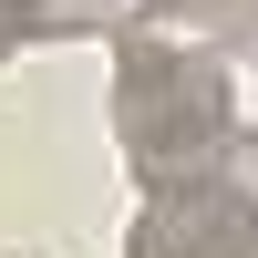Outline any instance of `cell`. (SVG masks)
I'll return each instance as SVG.
<instances>
[{
  "instance_id": "obj_1",
  "label": "cell",
  "mask_w": 258,
  "mask_h": 258,
  "mask_svg": "<svg viewBox=\"0 0 258 258\" xmlns=\"http://www.w3.org/2000/svg\"><path fill=\"white\" fill-rule=\"evenodd\" d=\"M114 135L135 155L145 186L176 176H217V155L238 145V103H227V62L186 52V41H155L124 21V73H114Z\"/></svg>"
},
{
  "instance_id": "obj_2",
  "label": "cell",
  "mask_w": 258,
  "mask_h": 258,
  "mask_svg": "<svg viewBox=\"0 0 258 258\" xmlns=\"http://www.w3.org/2000/svg\"><path fill=\"white\" fill-rule=\"evenodd\" d=\"M124 258H258V197L238 176H176L135 207Z\"/></svg>"
},
{
  "instance_id": "obj_3",
  "label": "cell",
  "mask_w": 258,
  "mask_h": 258,
  "mask_svg": "<svg viewBox=\"0 0 258 258\" xmlns=\"http://www.w3.org/2000/svg\"><path fill=\"white\" fill-rule=\"evenodd\" d=\"M135 31H155V41H217V52H238V62H258V0H165V11H145Z\"/></svg>"
},
{
  "instance_id": "obj_4",
  "label": "cell",
  "mask_w": 258,
  "mask_h": 258,
  "mask_svg": "<svg viewBox=\"0 0 258 258\" xmlns=\"http://www.w3.org/2000/svg\"><path fill=\"white\" fill-rule=\"evenodd\" d=\"M124 21V0H0V62L21 41H62V31H103Z\"/></svg>"
}]
</instances>
